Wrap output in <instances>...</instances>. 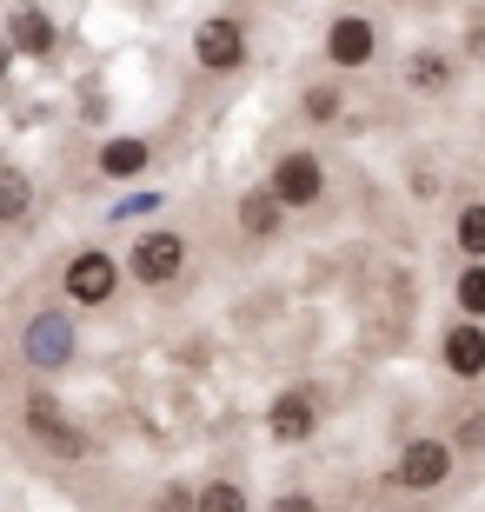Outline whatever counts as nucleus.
<instances>
[{
  "label": "nucleus",
  "mask_w": 485,
  "mask_h": 512,
  "mask_svg": "<svg viewBox=\"0 0 485 512\" xmlns=\"http://www.w3.org/2000/svg\"><path fill=\"white\" fill-rule=\"evenodd\" d=\"M20 419H27V433H34L54 459H87V453H94V446H87V433H80L74 419L54 406V393H40V386L20 399Z\"/></svg>",
  "instance_id": "nucleus-1"
},
{
  "label": "nucleus",
  "mask_w": 485,
  "mask_h": 512,
  "mask_svg": "<svg viewBox=\"0 0 485 512\" xmlns=\"http://www.w3.org/2000/svg\"><path fill=\"white\" fill-rule=\"evenodd\" d=\"M392 479H399L406 493H439V486L452 479V439H432V433L406 439V446H399V466H392Z\"/></svg>",
  "instance_id": "nucleus-2"
},
{
  "label": "nucleus",
  "mask_w": 485,
  "mask_h": 512,
  "mask_svg": "<svg viewBox=\"0 0 485 512\" xmlns=\"http://www.w3.org/2000/svg\"><path fill=\"white\" fill-rule=\"evenodd\" d=\"M266 187H273L280 207H319V200H326V160L306 153V147H293V153L273 160V180H266Z\"/></svg>",
  "instance_id": "nucleus-3"
},
{
  "label": "nucleus",
  "mask_w": 485,
  "mask_h": 512,
  "mask_svg": "<svg viewBox=\"0 0 485 512\" xmlns=\"http://www.w3.org/2000/svg\"><path fill=\"white\" fill-rule=\"evenodd\" d=\"M60 286H67L74 306H107L113 286H120V266H113L107 247H80L74 260H67V273H60Z\"/></svg>",
  "instance_id": "nucleus-4"
},
{
  "label": "nucleus",
  "mask_w": 485,
  "mask_h": 512,
  "mask_svg": "<svg viewBox=\"0 0 485 512\" xmlns=\"http://www.w3.org/2000/svg\"><path fill=\"white\" fill-rule=\"evenodd\" d=\"M326 60H333L339 74L373 67V60H379V27L366 14H333V20H326Z\"/></svg>",
  "instance_id": "nucleus-5"
},
{
  "label": "nucleus",
  "mask_w": 485,
  "mask_h": 512,
  "mask_svg": "<svg viewBox=\"0 0 485 512\" xmlns=\"http://www.w3.org/2000/svg\"><path fill=\"white\" fill-rule=\"evenodd\" d=\"M266 433L280 439V446H306V439L319 433V393L313 386H286V393H273V406H266Z\"/></svg>",
  "instance_id": "nucleus-6"
},
{
  "label": "nucleus",
  "mask_w": 485,
  "mask_h": 512,
  "mask_svg": "<svg viewBox=\"0 0 485 512\" xmlns=\"http://www.w3.org/2000/svg\"><path fill=\"white\" fill-rule=\"evenodd\" d=\"M193 60H200L206 74H240V60H246V27H240L233 14L200 20V34H193Z\"/></svg>",
  "instance_id": "nucleus-7"
},
{
  "label": "nucleus",
  "mask_w": 485,
  "mask_h": 512,
  "mask_svg": "<svg viewBox=\"0 0 485 512\" xmlns=\"http://www.w3.org/2000/svg\"><path fill=\"white\" fill-rule=\"evenodd\" d=\"M180 266H187V240L160 227V233H140V247H133L127 273L140 286H173V280H180Z\"/></svg>",
  "instance_id": "nucleus-8"
},
{
  "label": "nucleus",
  "mask_w": 485,
  "mask_h": 512,
  "mask_svg": "<svg viewBox=\"0 0 485 512\" xmlns=\"http://www.w3.org/2000/svg\"><path fill=\"white\" fill-rule=\"evenodd\" d=\"M74 320H67V313H40L34 326H27V346H20V353H27V360L40 366V373H54V366H67L74 360Z\"/></svg>",
  "instance_id": "nucleus-9"
},
{
  "label": "nucleus",
  "mask_w": 485,
  "mask_h": 512,
  "mask_svg": "<svg viewBox=\"0 0 485 512\" xmlns=\"http://www.w3.org/2000/svg\"><path fill=\"white\" fill-rule=\"evenodd\" d=\"M0 34H7V47H14V54H27V60H54V47H60V27L40 14V7H14Z\"/></svg>",
  "instance_id": "nucleus-10"
},
{
  "label": "nucleus",
  "mask_w": 485,
  "mask_h": 512,
  "mask_svg": "<svg viewBox=\"0 0 485 512\" xmlns=\"http://www.w3.org/2000/svg\"><path fill=\"white\" fill-rule=\"evenodd\" d=\"M439 360H446V373L452 380H479L485 373V320H459L439 340Z\"/></svg>",
  "instance_id": "nucleus-11"
},
{
  "label": "nucleus",
  "mask_w": 485,
  "mask_h": 512,
  "mask_svg": "<svg viewBox=\"0 0 485 512\" xmlns=\"http://www.w3.org/2000/svg\"><path fill=\"white\" fill-rule=\"evenodd\" d=\"M280 220H286V207L273 200V187H253L240 200V233L253 240V247H260V240H273V233H280Z\"/></svg>",
  "instance_id": "nucleus-12"
},
{
  "label": "nucleus",
  "mask_w": 485,
  "mask_h": 512,
  "mask_svg": "<svg viewBox=\"0 0 485 512\" xmlns=\"http://www.w3.org/2000/svg\"><path fill=\"white\" fill-rule=\"evenodd\" d=\"M406 87H412V94H446V87H452V54L419 47V54L406 60Z\"/></svg>",
  "instance_id": "nucleus-13"
},
{
  "label": "nucleus",
  "mask_w": 485,
  "mask_h": 512,
  "mask_svg": "<svg viewBox=\"0 0 485 512\" xmlns=\"http://www.w3.org/2000/svg\"><path fill=\"white\" fill-rule=\"evenodd\" d=\"M147 160H153L147 140H107L100 147V173L107 180H133V173H147Z\"/></svg>",
  "instance_id": "nucleus-14"
},
{
  "label": "nucleus",
  "mask_w": 485,
  "mask_h": 512,
  "mask_svg": "<svg viewBox=\"0 0 485 512\" xmlns=\"http://www.w3.org/2000/svg\"><path fill=\"white\" fill-rule=\"evenodd\" d=\"M27 213H34V187H27V173L0 160V227H20Z\"/></svg>",
  "instance_id": "nucleus-15"
},
{
  "label": "nucleus",
  "mask_w": 485,
  "mask_h": 512,
  "mask_svg": "<svg viewBox=\"0 0 485 512\" xmlns=\"http://www.w3.org/2000/svg\"><path fill=\"white\" fill-rule=\"evenodd\" d=\"M452 240H459V253H466V260H485V200L459 207V220H452Z\"/></svg>",
  "instance_id": "nucleus-16"
},
{
  "label": "nucleus",
  "mask_w": 485,
  "mask_h": 512,
  "mask_svg": "<svg viewBox=\"0 0 485 512\" xmlns=\"http://www.w3.org/2000/svg\"><path fill=\"white\" fill-rule=\"evenodd\" d=\"M459 306H466V320H485V260H466V273L452 280Z\"/></svg>",
  "instance_id": "nucleus-17"
},
{
  "label": "nucleus",
  "mask_w": 485,
  "mask_h": 512,
  "mask_svg": "<svg viewBox=\"0 0 485 512\" xmlns=\"http://www.w3.org/2000/svg\"><path fill=\"white\" fill-rule=\"evenodd\" d=\"M193 512H246V493L233 486V479H213V486L193 493Z\"/></svg>",
  "instance_id": "nucleus-18"
},
{
  "label": "nucleus",
  "mask_w": 485,
  "mask_h": 512,
  "mask_svg": "<svg viewBox=\"0 0 485 512\" xmlns=\"http://www.w3.org/2000/svg\"><path fill=\"white\" fill-rule=\"evenodd\" d=\"M306 120H339V87H306Z\"/></svg>",
  "instance_id": "nucleus-19"
},
{
  "label": "nucleus",
  "mask_w": 485,
  "mask_h": 512,
  "mask_svg": "<svg viewBox=\"0 0 485 512\" xmlns=\"http://www.w3.org/2000/svg\"><path fill=\"white\" fill-rule=\"evenodd\" d=\"M153 512H193V486H180V479H173L167 493H160V506Z\"/></svg>",
  "instance_id": "nucleus-20"
},
{
  "label": "nucleus",
  "mask_w": 485,
  "mask_h": 512,
  "mask_svg": "<svg viewBox=\"0 0 485 512\" xmlns=\"http://www.w3.org/2000/svg\"><path fill=\"white\" fill-rule=\"evenodd\" d=\"M466 47H472V54H485V14H472V34H466Z\"/></svg>",
  "instance_id": "nucleus-21"
},
{
  "label": "nucleus",
  "mask_w": 485,
  "mask_h": 512,
  "mask_svg": "<svg viewBox=\"0 0 485 512\" xmlns=\"http://www.w3.org/2000/svg\"><path fill=\"white\" fill-rule=\"evenodd\" d=\"M273 512H313V499H306V493H286V499H280Z\"/></svg>",
  "instance_id": "nucleus-22"
},
{
  "label": "nucleus",
  "mask_w": 485,
  "mask_h": 512,
  "mask_svg": "<svg viewBox=\"0 0 485 512\" xmlns=\"http://www.w3.org/2000/svg\"><path fill=\"white\" fill-rule=\"evenodd\" d=\"M7 67H14V47H7V34H0V80H7Z\"/></svg>",
  "instance_id": "nucleus-23"
}]
</instances>
